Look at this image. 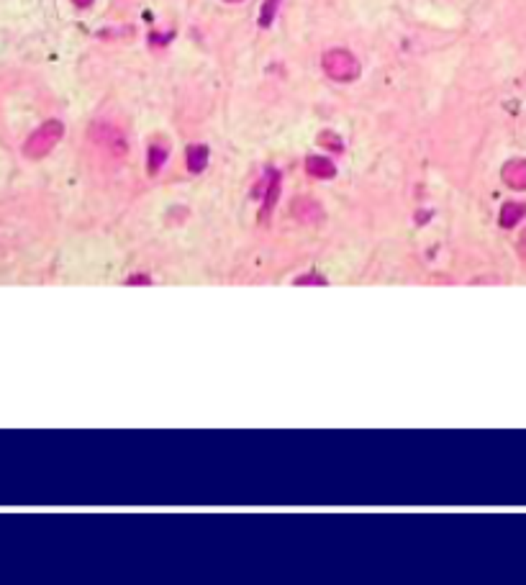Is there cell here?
<instances>
[{
  "label": "cell",
  "mask_w": 526,
  "mask_h": 585,
  "mask_svg": "<svg viewBox=\"0 0 526 585\" xmlns=\"http://www.w3.org/2000/svg\"><path fill=\"white\" fill-rule=\"evenodd\" d=\"M64 134V123L57 121V118H51V121L41 123L36 131H33L29 139H26L24 144V155L31 157V160H38V157L49 155L51 149L57 147L59 139H62Z\"/></svg>",
  "instance_id": "1"
},
{
  "label": "cell",
  "mask_w": 526,
  "mask_h": 585,
  "mask_svg": "<svg viewBox=\"0 0 526 585\" xmlns=\"http://www.w3.org/2000/svg\"><path fill=\"white\" fill-rule=\"evenodd\" d=\"M324 65V72L329 78L336 80V83H352V80L359 78V62L352 52L346 49H331V52L324 54L321 59Z\"/></svg>",
  "instance_id": "2"
},
{
  "label": "cell",
  "mask_w": 526,
  "mask_h": 585,
  "mask_svg": "<svg viewBox=\"0 0 526 585\" xmlns=\"http://www.w3.org/2000/svg\"><path fill=\"white\" fill-rule=\"evenodd\" d=\"M90 139H93L98 147L108 149L110 155H115V157L126 155V136H123V131L118 129V126H113V123H108V121L93 123Z\"/></svg>",
  "instance_id": "3"
},
{
  "label": "cell",
  "mask_w": 526,
  "mask_h": 585,
  "mask_svg": "<svg viewBox=\"0 0 526 585\" xmlns=\"http://www.w3.org/2000/svg\"><path fill=\"white\" fill-rule=\"evenodd\" d=\"M500 177L513 190H526V160H511L503 165Z\"/></svg>",
  "instance_id": "4"
},
{
  "label": "cell",
  "mask_w": 526,
  "mask_h": 585,
  "mask_svg": "<svg viewBox=\"0 0 526 585\" xmlns=\"http://www.w3.org/2000/svg\"><path fill=\"white\" fill-rule=\"evenodd\" d=\"M293 216L295 219H301V221H319L321 216H324V211H321V206L316 203V200H311V198H298L293 203Z\"/></svg>",
  "instance_id": "5"
},
{
  "label": "cell",
  "mask_w": 526,
  "mask_h": 585,
  "mask_svg": "<svg viewBox=\"0 0 526 585\" xmlns=\"http://www.w3.org/2000/svg\"><path fill=\"white\" fill-rule=\"evenodd\" d=\"M306 172L311 175V177H319V180H326V177H334V172H336V167H334V162L326 160V157H308L306 160Z\"/></svg>",
  "instance_id": "6"
},
{
  "label": "cell",
  "mask_w": 526,
  "mask_h": 585,
  "mask_svg": "<svg viewBox=\"0 0 526 585\" xmlns=\"http://www.w3.org/2000/svg\"><path fill=\"white\" fill-rule=\"evenodd\" d=\"M524 216H526V203H506V206L500 208V226H503V229H511V226L519 224Z\"/></svg>",
  "instance_id": "7"
},
{
  "label": "cell",
  "mask_w": 526,
  "mask_h": 585,
  "mask_svg": "<svg viewBox=\"0 0 526 585\" xmlns=\"http://www.w3.org/2000/svg\"><path fill=\"white\" fill-rule=\"evenodd\" d=\"M205 165H208V149L203 144H192L187 149V170L190 172H203Z\"/></svg>",
  "instance_id": "8"
},
{
  "label": "cell",
  "mask_w": 526,
  "mask_h": 585,
  "mask_svg": "<svg viewBox=\"0 0 526 585\" xmlns=\"http://www.w3.org/2000/svg\"><path fill=\"white\" fill-rule=\"evenodd\" d=\"M167 160V144L165 142H152L149 147V172H160V167Z\"/></svg>",
  "instance_id": "9"
},
{
  "label": "cell",
  "mask_w": 526,
  "mask_h": 585,
  "mask_svg": "<svg viewBox=\"0 0 526 585\" xmlns=\"http://www.w3.org/2000/svg\"><path fill=\"white\" fill-rule=\"evenodd\" d=\"M277 193H280V177L272 175V182L267 185V193H264V213L272 211V206H275V200H277Z\"/></svg>",
  "instance_id": "10"
},
{
  "label": "cell",
  "mask_w": 526,
  "mask_h": 585,
  "mask_svg": "<svg viewBox=\"0 0 526 585\" xmlns=\"http://www.w3.org/2000/svg\"><path fill=\"white\" fill-rule=\"evenodd\" d=\"M277 6H280V0H264L262 11H259V26H269V24H272Z\"/></svg>",
  "instance_id": "11"
},
{
  "label": "cell",
  "mask_w": 526,
  "mask_h": 585,
  "mask_svg": "<svg viewBox=\"0 0 526 585\" xmlns=\"http://www.w3.org/2000/svg\"><path fill=\"white\" fill-rule=\"evenodd\" d=\"M319 142L324 144V147L334 149V152H341V139L336 134H331V131H326V134L319 136Z\"/></svg>",
  "instance_id": "12"
},
{
  "label": "cell",
  "mask_w": 526,
  "mask_h": 585,
  "mask_svg": "<svg viewBox=\"0 0 526 585\" xmlns=\"http://www.w3.org/2000/svg\"><path fill=\"white\" fill-rule=\"evenodd\" d=\"M519 252H521V257H526V229L521 232V239H519Z\"/></svg>",
  "instance_id": "13"
},
{
  "label": "cell",
  "mask_w": 526,
  "mask_h": 585,
  "mask_svg": "<svg viewBox=\"0 0 526 585\" xmlns=\"http://www.w3.org/2000/svg\"><path fill=\"white\" fill-rule=\"evenodd\" d=\"M93 0H75V6H80V8H88Z\"/></svg>",
  "instance_id": "14"
},
{
  "label": "cell",
  "mask_w": 526,
  "mask_h": 585,
  "mask_svg": "<svg viewBox=\"0 0 526 585\" xmlns=\"http://www.w3.org/2000/svg\"><path fill=\"white\" fill-rule=\"evenodd\" d=\"M229 3H239V0H229Z\"/></svg>",
  "instance_id": "15"
}]
</instances>
